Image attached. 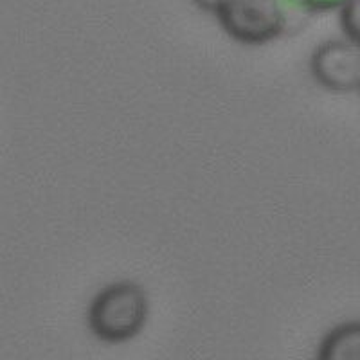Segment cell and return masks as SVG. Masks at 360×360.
<instances>
[{"label":"cell","instance_id":"6da1fadb","mask_svg":"<svg viewBox=\"0 0 360 360\" xmlns=\"http://www.w3.org/2000/svg\"><path fill=\"white\" fill-rule=\"evenodd\" d=\"M150 315L148 294L139 283L114 281L94 295L86 311L90 332L101 342L124 344L146 326Z\"/></svg>","mask_w":360,"mask_h":360},{"label":"cell","instance_id":"7a4b0ae2","mask_svg":"<svg viewBox=\"0 0 360 360\" xmlns=\"http://www.w3.org/2000/svg\"><path fill=\"white\" fill-rule=\"evenodd\" d=\"M290 0H218L213 15L233 40L263 45L281 37Z\"/></svg>","mask_w":360,"mask_h":360},{"label":"cell","instance_id":"3957f363","mask_svg":"<svg viewBox=\"0 0 360 360\" xmlns=\"http://www.w3.org/2000/svg\"><path fill=\"white\" fill-rule=\"evenodd\" d=\"M310 72L315 83L337 94L360 90V45L349 40H328L314 51Z\"/></svg>","mask_w":360,"mask_h":360},{"label":"cell","instance_id":"277c9868","mask_svg":"<svg viewBox=\"0 0 360 360\" xmlns=\"http://www.w3.org/2000/svg\"><path fill=\"white\" fill-rule=\"evenodd\" d=\"M314 360H360V321L332 328L321 340Z\"/></svg>","mask_w":360,"mask_h":360},{"label":"cell","instance_id":"5b68a950","mask_svg":"<svg viewBox=\"0 0 360 360\" xmlns=\"http://www.w3.org/2000/svg\"><path fill=\"white\" fill-rule=\"evenodd\" d=\"M340 27L349 41L360 45V0H348L340 8Z\"/></svg>","mask_w":360,"mask_h":360},{"label":"cell","instance_id":"8992f818","mask_svg":"<svg viewBox=\"0 0 360 360\" xmlns=\"http://www.w3.org/2000/svg\"><path fill=\"white\" fill-rule=\"evenodd\" d=\"M299 6L310 9V11H332V9L342 8L348 0H292Z\"/></svg>","mask_w":360,"mask_h":360},{"label":"cell","instance_id":"52a82bcc","mask_svg":"<svg viewBox=\"0 0 360 360\" xmlns=\"http://www.w3.org/2000/svg\"><path fill=\"white\" fill-rule=\"evenodd\" d=\"M195 2H197L202 9H205V11L213 13V9H214V6H217L218 0H195Z\"/></svg>","mask_w":360,"mask_h":360}]
</instances>
